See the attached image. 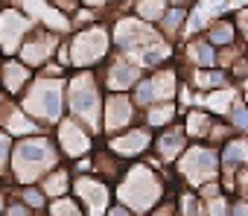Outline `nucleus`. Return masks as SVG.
<instances>
[{
    "mask_svg": "<svg viewBox=\"0 0 248 216\" xmlns=\"http://www.w3.org/2000/svg\"><path fill=\"white\" fill-rule=\"evenodd\" d=\"M59 164H67V161L62 158V152L56 146L53 132H38V135H27V138H15L6 178L12 181V187L38 184Z\"/></svg>",
    "mask_w": 248,
    "mask_h": 216,
    "instance_id": "1",
    "label": "nucleus"
},
{
    "mask_svg": "<svg viewBox=\"0 0 248 216\" xmlns=\"http://www.w3.org/2000/svg\"><path fill=\"white\" fill-rule=\"evenodd\" d=\"M111 53H114L111 27H108V21H96L82 30H70L56 53V62L67 73L70 70H99Z\"/></svg>",
    "mask_w": 248,
    "mask_h": 216,
    "instance_id": "2",
    "label": "nucleus"
},
{
    "mask_svg": "<svg viewBox=\"0 0 248 216\" xmlns=\"http://www.w3.org/2000/svg\"><path fill=\"white\" fill-rule=\"evenodd\" d=\"M111 190H114V201L126 204L138 216H146L164 199L167 184H164L161 167H155L149 161H132L123 170V175L111 184Z\"/></svg>",
    "mask_w": 248,
    "mask_h": 216,
    "instance_id": "3",
    "label": "nucleus"
},
{
    "mask_svg": "<svg viewBox=\"0 0 248 216\" xmlns=\"http://www.w3.org/2000/svg\"><path fill=\"white\" fill-rule=\"evenodd\" d=\"M64 79L67 76L35 73V79L30 82V88L15 99L21 105V111L27 117H32L44 132H53L62 123V117L67 114V105H64Z\"/></svg>",
    "mask_w": 248,
    "mask_h": 216,
    "instance_id": "4",
    "label": "nucleus"
},
{
    "mask_svg": "<svg viewBox=\"0 0 248 216\" xmlns=\"http://www.w3.org/2000/svg\"><path fill=\"white\" fill-rule=\"evenodd\" d=\"M102 99L105 91L99 85L96 70H70L64 79V105L67 114L79 123H85L96 138H102Z\"/></svg>",
    "mask_w": 248,
    "mask_h": 216,
    "instance_id": "5",
    "label": "nucleus"
},
{
    "mask_svg": "<svg viewBox=\"0 0 248 216\" xmlns=\"http://www.w3.org/2000/svg\"><path fill=\"white\" fill-rule=\"evenodd\" d=\"M175 175L181 181V187L199 190L207 181H222V167H219V149L202 140H190V146L184 149V155L175 161Z\"/></svg>",
    "mask_w": 248,
    "mask_h": 216,
    "instance_id": "6",
    "label": "nucleus"
},
{
    "mask_svg": "<svg viewBox=\"0 0 248 216\" xmlns=\"http://www.w3.org/2000/svg\"><path fill=\"white\" fill-rule=\"evenodd\" d=\"M181 67L178 62L172 64H164V67H155V70H146L140 76V82L129 91L132 102L140 108H149L155 102H178L181 99Z\"/></svg>",
    "mask_w": 248,
    "mask_h": 216,
    "instance_id": "7",
    "label": "nucleus"
},
{
    "mask_svg": "<svg viewBox=\"0 0 248 216\" xmlns=\"http://www.w3.org/2000/svg\"><path fill=\"white\" fill-rule=\"evenodd\" d=\"M108 27H111V44H114V53L132 56V59H138L152 41L161 38V32H158L155 24H146V21L129 15V12L111 15V18H108Z\"/></svg>",
    "mask_w": 248,
    "mask_h": 216,
    "instance_id": "8",
    "label": "nucleus"
},
{
    "mask_svg": "<svg viewBox=\"0 0 248 216\" xmlns=\"http://www.w3.org/2000/svg\"><path fill=\"white\" fill-rule=\"evenodd\" d=\"M53 138H56V146H59L62 158L64 161H73V164L82 161V158H88L96 149V135L85 123L73 120L70 114H64L62 123L53 129Z\"/></svg>",
    "mask_w": 248,
    "mask_h": 216,
    "instance_id": "9",
    "label": "nucleus"
},
{
    "mask_svg": "<svg viewBox=\"0 0 248 216\" xmlns=\"http://www.w3.org/2000/svg\"><path fill=\"white\" fill-rule=\"evenodd\" d=\"M143 73H146V70H143L132 56H123V53H111L108 62L96 70L99 85H102L105 93H129V91L140 82Z\"/></svg>",
    "mask_w": 248,
    "mask_h": 216,
    "instance_id": "10",
    "label": "nucleus"
},
{
    "mask_svg": "<svg viewBox=\"0 0 248 216\" xmlns=\"http://www.w3.org/2000/svg\"><path fill=\"white\" fill-rule=\"evenodd\" d=\"M35 27H38V24H35L24 9H18L15 3H0V50H3V59L18 56L24 38H27Z\"/></svg>",
    "mask_w": 248,
    "mask_h": 216,
    "instance_id": "11",
    "label": "nucleus"
},
{
    "mask_svg": "<svg viewBox=\"0 0 248 216\" xmlns=\"http://www.w3.org/2000/svg\"><path fill=\"white\" fill-rule=\"evenodd\" d=\"M62 41H64L62 32L47 30V27H35V30L24 38V44H21V50H18V59H21L24 64H30V67L38 73L44 64L56 62V53H59Z\"/></svg>",
    "mask_w": 248,
    "mask_h": 216,
    "instance_id": "12",
    "label": "nucleus"
},
{
    "mask_svg": "<svg viewBox=\"0 0 248 216\" xmlns=\"http://www.w3.org/2000/svg\"><path fill=\"white\" fill-rule=\"evenodd\" d=\"M135 123H140V108L132 102L129 93H105L102 99V138H111V135H120L132 129Z\"/></svg>",
    "mask_w": 248,
    "mask_h": 216,
    "instance_id": "13",
    "label": "nucleus"
},
{
    "mask_svg": "<svg viewBox=\"0 0 248 216\" xmlns=\"http://www.w3.org/2000/svg\"><path fill=\"white\" fill-rule=\"evenodd\" d=\"M70 196L85 207L88 216H105V210L111 207L114 201V190L108 181L85 172V175H76L73 172V187H70Z\"/></svg>",
    "mask_w": 248,
    "mask_h": 216,
    "instance_id": "14",
    "label": "nucleus"
},
{
    "mask_svg": "<svg viewBox=\"0 0 248 216\" xmlns=\"http://www.w3.org/2000/svg\"><path fill=\"white\" fill-rule=\"evenodd\" d=\"M152 140H155V132L146 129L143 123H135V126L126 129V132L105 138L102 146H105L108 152H114L117 158H123L126 164H132V161H143V158L152 152Z\"/></svg>",
    "mask_w": 248,
    "mask_h": 216,
    "instance_id": "15",
    "label": "nucleus"
},
{
    "mask_svg": "<svg viewBox=\"0 0 248 216\" xmlns=\"http://www.w3.org/2000/svg\"><path fill=\"white\" fill-rule=\"evenodd\" d=\"M187 146H190V138H187L181 120H178V123L155 132V140H152V152L149 155L158 161V167H175V161L184 155Z\"/></svg>",
    "mask_w": 248,
    "mask_h": 216,
    "instance_id": "16",
    "label": "nucleus"
},
{
    "mask_svg": "<svg viewBox=\"0 0 248 216\" xmlns=\"http://www.w3.org/2000/svg\"><path fill=\"white\" fill-rule=\"evenodd\" d=\"M181 82L193 93H213V91L236 88L233 76L225 67H181Z\"/></svg>",
    "mask_w": 248,
    "mask_h": 216,
    "instance_id": "17",
    "label": "nucleus"
},
{
    "mask_svg": "<svg viewBox=\"0 0 248 216\" xmlns=\"http://www.w3.org/2000/svg\"><path fill=\"white\" fill-rule=\"evenodd\" d=\"M32 79H35V70L30 64H24L18 56H9V59L0 62V91L9 99H18L30 88Z\"/></svg>",
    "mask_w": 248,
    "mask_h": 216,
    "instance_id": "18",
    "label": "nucleus"
},
{
    "mask_svg": "<svg viewBox=\"0 0 248 216\" xmlns=\"http://www.w3.org/2000/svg\"><path fill=\"white\" fill-rule=\"evenodd\" d=\"M219 167H222V181H228L239 167H248V135H231L219 146Z\"/></svg>",
    "mask_w": 248,
    "mask_h": 216,
    "instance_id": "19",
    "label": "nucleus"
},
{
    "mask_svg": "<svg viewBox=\"0 0 248 216\" xmlns=\"http://www.w3.org/2000/svg\"><path fill=\"white\" fill-rule=\"evenodd\" d=\"M202 35H204V41H207L210 47H216V50H225V47L239 44L236 27H233V18H231V15H213V18L204 24Z\"/></svg>",
    "mask_w": 248,
    "mask_h": 216,
    "instance_id": "20",
    "label": "nucleus"
},
{
    "mask_svg": "<svg viewBox=\"0 0 248 216\" xmlns=\"http://www.w3.org/2000/svg\"><path fill=\"white\" fill-rule=\"evenodd\" d=\"M0 126H3L12 138H27V135H38V132H44L32 117H27L24 111H21V105L15 102V99H9V105L0 111Z\"/></svg>",
    "mask_w": 248,
    "mask_h": 216,
    "instance_id": "21",
    "label": "nucleus"
},
{
    "mask_svg": "<svg viewBox=\"0 0 248 216\" xmlns=\"http://www.w3.org/2000/svg\"><path fill=\"white\" fill-rule=\"evenodd\" d=\"M129 164L123 161V158H117L114 152H108L102 143L91 152V175H96V178H102V181H108V184H114L120 175H123V170H126Z\"/></svg>",
    "mask_w": 248,
    "mask_h": 216,
    "instance_id": "22",
    "label": "nucleus"
},
{
    "mask_svg": "<svg viewBox=\"0 0 248 216\" xmlns=\"http://www.w3.org/2000/svg\"><path fill=\"white\" fill-rule=\"evenodd\" d=\"M181 111H184L181 102H155V105H149V108H143V111H140V123L146 129H152V132H161V129L178 123L181 120Z\"/></svg>",
    "mask_w": 248,
    "mask_h": 216,
    "instance_id": "23",
    "label": "nucleus"
},
{
    "mask_svg": "<svg viewBox=\"0 0 248 216\" xmlns=\"http://www.w3.org/2000/svg\"><path fill=\"white\" fill-rule=\"evenodd\" d=\"M216 117L219 114L207 111L204 105H187L184 111H181V126H184V132H187L190 140H202L204 143V138H207V132H210V126H213Z\"/></svg>",
    "mask_w": 248,
    "mask_h": 216,
    "instance_id": "24",
    "label": "nucleus"
},
{
    "mask_svg": "<svg viewBox=\"0 0 248 216\" xmlns=\"http://www.w3.org/2000/svg\"><path fill=\"white\" fill-rule=\"evenodd\" d=\"M38 187L44 190V196L53 201V199H62V196H70V187H73V167H67V164H59V167H53L41 181H38Z\"/></svg>",
    "mask_w": 248,
    "mask_h": 216,
    "instance_id": "25",
    "label": "nucleus"
},
{
    "mask_svg": "<svg viewBox=\"0 0 248 216\" xmlns=\"http://www.w3.org/2000/svg\"><path fill=\"white\" fill-rule=\"evenodd\" d=\"M187 18H190V9L170 6V9L164 12V18H161L155 27H158V32H161V38H167V41L178 44V41L187 35Z\"/></svg>",
    "mask_w": 248,
    "mask_h": 216,
    "instance_id": "26",
    "label": "nucleus"
},
{
    "mask_svg": "<svg viewBox=\"0 0 248 216\" xmlns=\"http://www.w3.org/2000/svg\"><path fill=\"white\" fill-rule=\"evenodd\" d=\"M167 9H170L167 0H126V9L123 12H129V15H135L146 24H158Z\"/></svg>",
    "mask_w": 248,
    "mask_h": 216,
    "instance_id": "27",
    "label": "nucleus"
},
{
    "mask_svg": "<svg viewBox=\"0 0 248 216\" xmlns=\"http://www.w3.org/2000/svg\"><path fill=\"white\" fill-rule=\"evenodd\" d=\"M175 210L178 216H207V207H204V199L190 190V187H181L178 196H175Z\"/></svg>",
    "mask_w": 248,
    "mask_h": 216,
    "instance_id": "28",
    "label": "nucleus"
},
{
    "mask_svg": "<svg viewBox=\"0 0 248 216\" xmlns=\"http://www.w3.org/2000/svg\"><path fill=\"white\" fill-rule=\"evenodd\" d=\"M225 120L228 126L233 129V135H248V102L236 93L228 105V111H225Z\"/></svg>",
    "mask_w": 248,
    "mask_h": 216,
    "instance_id": "29",
    "label": "nucleus"
},
{
    "mask_svg": "<svg viewBox=\"0 0 248 216\" xmlns=\"http://www.w3.org/2000/svg\"><path fill=\"white\" fill-rule=\"evenodd\" d=\"M12 196L21 199V201H24L30 210H35V213H44V210H47V201H50L38 184H21V187H12Z\"/></svg>",
    "mask_w": 248,
    "mask_h": 216,
    "instance_id": "30",
    "label": "nucleus"
},
{
    "mask_svg": "<svg viewBox=\"0 0 248 216\" xmlns=\"http://www.w3.org/2000/svg\"><path fill=\"white\" fill-rule=\"evenodd\" d=\"M44 213H47V216H88L85 207H82L73 196H62V199L47 201V210H44Z\"/></svg>",
    "mask_w": 248,
    "mask_h": 216,
    "instance_id": "31",
    "label": "nucleus"
},
{
    "mask_svg": "<svg viewBox=\"0 0 248 216\" xmlns=\"http://www.w3.org/2000/svg\"><path fill=\"white\" fill-rule=\"evenodd\" d=\"M82 6H88V9L99 12V15L108 21L111 15H120L123 9H126V0H82Z\"/></svg>",
    "mask_w": 248,
    "mask_h": 216,
    "instance_id": "32",
    "label": "nucleus"
},
{
    "mask_svg": "<svg viewBox=\"0 0 248 216\" xmlns=\"http://www.w3.org/2000/svg\"><path fill=\"white\" fill-rule=\"evenodd\" d=\"M231 135H233V129L228 126V120H225V117H216V120H213V126H210V132H207V138H204V143H210V146H216V149H219Z\"/></svg>",
    "mask_w": 248,
    "mask_h": 216,
    "instance_id": "33",
    "label": "nucleus"
},
{
    "mask_svg": "<svg viewBox=\"0 0 248 216\" xmlns=\"http://www.w3.org/2000/svg\"><path fill=\"white\" fill-rule=\"evenodd\" d=\"M12 146H15V138L0 126V175L6 178V170H9V155H12Z\"/></svg>",
    "mask_w": 248,
    "mask_h": 216,
    "instance_id": "34",
    "label": "nucleus"
},
{
    "mask_svg": "<svg viewBox=\"0 0 248 216\" xmlns=\"http://www.w3.org/2000/svg\"><path fill=\"white\" fill-rule=\"evenodd\" d=\"M231 18H233V27H236V38H239V44L248 50V3L239 6Z\"/></svg>",
    "mask_w": 248,
    "mask_h": 216,
    "instance_id": "35",
    "label": "nucleus"
},
{
    "mask_svg": "<svg viewBox=\"0 0 248 216\" xmlns=\"http://www.w3.org/2000/svg\"><path fill=\"white\" fill-rule=\"evenodd\" d=\"M204 207H207V216H228L231 196H228V193H219V196H213V199H204Z\"/></svg>",
    "mask_w": 248,
    "mask_h": 216,
    "instance_id": "36",
    "label": "nucleus"
},
{
    "mask_svg": "<svg viewBox=\"0 0 248 216\" xmlns=\"http://www.w3.org/2000/svg\"><path fill=\"white\" fill-rule=\"evenodd\" d=\"M146 216H178V210H175V196H164Z\"/></svg>",
    "mask_w": 248,
    "mask_h": 216,
    "instance_id": "37",
    "label": "nucleus"
},
{
    "mask_svg": "<svg viewBox=\"0 0 248 216\" xmlns=\"http://www.w3.org/2000/svg\"><path fill=\"white\" fill-rule=\"evenodd\" d=\"M3 216H35V210H30L21 199L9 196V199H6V213H3Z\"/></svg>",
    "mask_w": 248,
    "mask_h": 216,
    "instance_id": "38",
    "label": "nucleus"
},
{
    "mask_svg": "<svg viewBox=\"0 0 248 216\" xmlns=\"http://www.w3.org/2000/svg\"><path fill=\"white\" fill-rule=\"evenodd\" d=\"M228 216H248V199L231 196V207H228Z\"/></svg>",
    "mask_w": 248,
    "mask_h": 216,
    "instance_id": "39",
    "label": "nucleus"
},
{
    "mask_svg": "<svg viewBox=\"0 0 248 216\" xmlns=\"http://www.w3.org/2000/svg\"><path fill=\"white\" fill-rule=\"evenodd\" d=\"M105 216H138V213H132L126 204H120V201H111V207L105 210Z\"/></svg>",
    "mask_w": 248,
    "mask_h": 216,
    "instance_id": "40",
    "label": "nucleus"
},
{
    "mask_svg": "<svg viewBox=\"0 0 248 216\" xmlns=\"http://www.w3.org/2000/svg\"><path fill=\"white\" fill-rule=\"evenodd\" d=\"M167 3H170V6H181V9H193L199 0H167Z\"/></svg>",
    "mask_w": 248,
    "mask_h": 216,
    "instance_id": "41",
    "label": "nucleus"
},
{
    "mask_svg": "<svg viewBox=\"0 0 248 216\" xmlns=\"http://www.w3.org/2000/svg\"><path fill=\"white\" fill-rule=\"evenodd\" d=\"M6 199H9V196H6L3 190H0V216H3V213H6Z\"/></svg>",
    "mask_w": 248,
    "mask_h": 216,
    "instance_id": "42",
    "label": "nucleus"
},
{
    "mask_svg": "<svg viewBox=\"0 0 248 216\" xmlns=\"http://www.w3.org/2000/svg\"><path fill=\"white\" fill-rule=\"evenodd\" d=\"M6 105H9V96H6L3 91H0V111H3V108H6Z\"/></svg>",
    "mask_w": 248,
    "mask_h": 216,
    "instance_id": "43",
    "label": "nucleus"
},
{
    "mask_svg": "<svg viewBox=\"0 0 248 216\" xmlns=\"http://www.w3.org/2000/svg\"><path fill=\"white\" fill-rule=\"evenodd\" d=\"M0 190H3V175H0Z\"/></svg>",
    "mask_w": 248,
    "mask_h": 216,
    "instance_id": "44",
    "label": "nucleus"
},
{
    "mask_svg": "<svg viewBox=\"0 0 248 216\" xmlns=\"http://www.w3.org/2000/svg\"><path fill=\"white\" fill-rule=\"evenodd\" d=\"M0 62H3V50H0Z\"/></svg>",
    "mask_w": 248,
    "mask_h": 216,
    "instance_id": "45",
    "label": "nucleus"
}]
</instances>
